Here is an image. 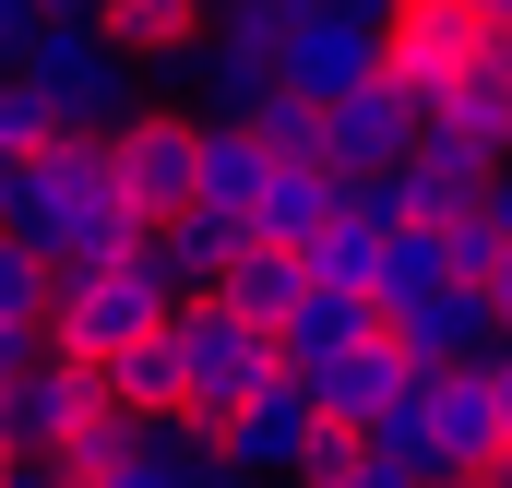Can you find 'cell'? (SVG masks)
I'll list each match as a JSON object with an SVG mask.
<instances>
[{
	"label": "cell",
	"instance_id": "cell-7",
	"mask_svg": "<svg viewBox=\"0 0 512 488\" xmlns=\"http://www.w3.org/2000/svg\"><path fill=\"white\" fill-rule=\"evenodd\" d=\"M382 24H393V0H298V12H286V84H298V96L370 84V72H382Z\"/></svg>",
	"mask_w": 512,
	"mask_h": 488
},
{
	"label": "cell",
	"instance_id": "cell-10",
	"mask_svg": "<svg viewBox=\"0 0 512 488\" xmlns=\"http://www.w3.org/2000/svg\"><path fill=\"white\" fill-rule=\"evenodd\" d=\"M108 155H120V179H131L143 215H167V203L203 191V120H179V108H131V120L108 131Z\"/></svg>",
	"mask_w": 512,
	"mask_h": 488
},
{
	"label": "cell",
	"instance_id": "cell-8",
	"mask_svg": "<svg viewBox=\"0 0 512 488\" xmlns=\"http://www.w3.org/2000/svg\"><path fill=\"white\" fill-rule=\"evenodd\" d=\"M382 334H393L417 369H477L489 346H501V310H489V286H477V274H441L429 298L382 310Z\"/></svg>",
	"mask_w": 512,
	"mask_h": 488
},
{
	"label": "cell",
	"instance_id": "cell-4",
	"mask_svg": "<svg viewBox=\"0 0 512 488\" xmlns=\"http://www.w3.org/2000/svg\"><path fill=\"white\" fill-rule=\"evenodd\" d=\"M167 358H179V405H191V417H227L262 369H274V322H251L227 286H179V310H167Z\"/></svg>",
	"mask_w": 512,
	"mask_h": 488
},
{
	"label": "cell",
	"instance_id": "cell-15",
	"mask_svg": "<svg viewBox=\"0 0 512 488\" xmlns=\"http://www.w3.org/2000/svg\"><path fill=\"white\" fill-rule=\"evenodd\" d=\"M203 24H215V0H108V36L143 72H191L203 60Z\"/></svg>",
	"mask_w": 512,
	"mask_h": 488
},
{
	"label": "cell",
	"instance_id": "cell-1",
	"mask_svg": "<svg viewBox=\"0 0 512 488\" xmlns=\"http://www.w3.org/2000/svg\"><path fill=\"white\" fill-rule=\"evenodd\" d=\"M0 227L48 250V274H84V262L131 250L155 215L131 203V179H120V155H108V131H48V143L12 167V191H0Z\"/></svg>",
	"mask_w": 512,
	"mask_h": 488
},
{
	"label": "cell",
	"instance_id": "cell-18",
	"mask_svg": "<svg viewBox=\"0 0 512 488\" xmlns=\"http://www.w3.org/2000/svg\"><path fill=\"white\" fill-rule=\"evenodd\" d=\"M108 405H179V358H167V322L155 334H131V346H108Z\"/></svg>",
	"mask_w": 512,
	"mask_h": 488
},
{
	"label": "cell",
	"instance_id": "cell-17",
	"mask_svg": "<svg viewBox=\"0 0 512 488\" xmlns=\"http://www.w3.org/2000/svg\"><path fill=\"white\" fill-rule=\"evenodd\" d=\"M262 167H274V143L251 120H203V203H227V215H251Z\"/></svg>",
	"mask_w": 512,
	"mask_h": 488
},
{
	"label": "cell",
	"instance_id": "cell-6",
	"mask_svg": "<svg viewBox=\"0 0 512 488\" xmlns=\"http://www.w3.org/2000/svg\"><path fill=\"white\" fill-rule=\"evenodd\" d=\"M489 48H501V24H489L477 0H393V24H382V72L417 96V108H429L453 72H477Z\"/></svg>",
	"mask_w": 512,
	"mask_h": 488
},
{
	"label": "cell",
	"instance_id": "cell-9",
	"mask_svg": "<svg viewBox=\"0 0 512 488\" xmlns=\"http://www.w3.org/2000/svg\"><path fill=\"white\" fill-rule=\"evenodd\" d=\"M429 441H441V477H512V429H501V393H489V358L429 369Z\"/></svg>",
	"mask_w": 512,
	"mask_h": 488
},
{
	"label": "cell",
	"instance_id": "cell-22",
	"mask_svg": "<svg viewBox=\"0 0 512 488\" xmlns=\"http://www.w3.org/2000/svg\"><path fill=\"white\" fill-rule=\"evenodd\" d=\"M24 36H36V0H0V60H12Z\"/></svg>",
	"mask_w": 512,
	"mask_h": 488
},
{
	"label": "cell",
	"instance_id": "cell-24",
	"mask_svg": "<svg viewBox=\"0 0 512 488\" xmlns=\"http://www.w3.org/2000/svg\"><path fill=\"white\" fill-rule=\"evenodd\" d=\"M0 477H24V453H12V441H0Z\"/></svg>",
	"mask_w": 512,
	"mask_h": 488
},
{
	"label": "cell",
	"instance_id": "cell-12",
	"mask_svg": "<svg viewBox=\"0 0 512 488\" xmlns=\"http://www.w3.org/2000/svg\"><path fill=\"white\" fill-rule=\"evenodd\" d=\"M346 215V167H322V155H274L262 167V191H251V239H322Z\"/></svg>",
	"mask_w": 512,
	"mask_h": 488
},
{
	"label": "cell",
	"instance_id": "cell-13",
	"mask_svg": "<svg viewBox=\"0 0 512 488\" xmlns=\"http://www.w3.org/2000/svg\"><path fill=\"white\" fill-rule=\"evenodd\" d=\"M417 131H453V143H477V155L501 167V155H512V60L489 48L477 72H453V84L417 108Z\"/></svg>",
	"mask_w": 512,
	"mask_h": 488
},
{
	"label": "cell",
	"instance_id": "cell-3",
	"mask_svg": "<svg viewBox=\"0 0 512 488\" xmlns=\"http://www.w3.org/2000/svg\"><path fill=\"white\" fill-rule=\"evenodd\" d=\"M179 310V274H167V250L131 239L108 250V262H84V274H60L48 286V346H72V358H108V346H131V334H155Z\"/></svg>",
	"mask_w": 512,
	"mask_h": 488
},
{
	"label": "cell",
	"instance_id": "cell-2",
	"mask_svg": "<svg viewBox=\"0 0 512 488\" xmlns=\"http://www.w3.org/2000/svg\"><path fill=\"white\" fill-rule=\"evenodd\" d=\"M12 72L48 96L60 131H120L143 108V60H131L108 24H84V12H36V36L12 48Z\"/></svg>",
	"mask_w": 512,
	"mask_h": 488
},
{
	"label": "cell",
	"instance_id": "cell-23",
	"mask_svg": "<svg viewBox=\"0 0 512 488\" xmlns=\"http://www.w3.org/2000/svg\"><path fill=\"white\" fill-rule=\"evenodd\" d=\"M489 310H501V334H512V250L489 262Z\"/></svg>",
	"mask_w": 512,
	"mask_h": 488
},
{
	"label": "cell",
	"instance_id": "cell-5",
	"mask_svg": "<svg viewBox=\"0 0 512 488\" xmlns=\"http://www.w3.org/2000/svg\"><path fill=\"white\" fill-rule=\"evenodd\" d=\"M310 441H322V405H310V381H298V369L274 358L251 393L215 417V477H298V465H310Z\"/></svg>",
	"mask_w": 512,
	"mask_h": 488
},
{
	"label": "cell",
	"instance_id": "cell-11",
	"mask_svg": "<svg viewBox=\"0 0 512 488\" xmlns=\"http://www.w3.org/2000/svg\"><path fill=\"white\" fill-rule=\"evenodd\" d=\"M417 143V96L393 84V72H370V84H346V96H322V167H393Z\"/></svg>",
	"mask_w": 512,
	"mask_h": 488
},
{
	"label": "cell",
	"instance_id": "cell-27",
	"mask_svg": "<svg viewBox=\"0 0 512 488\" xmlns=\"http://www.w3.org/2000/svg\"><path fill=\"white\" fill-rule=\"evenodd\" d=\"M0 72H12V60H0Z\"/></svg>",
	"mask_w": 512,
	"mask_h": 488
},
{
	"label": "cell",
	"instance_id": "cell-20",
	"mask_svg": "<svg viewBox=\"0 0 512 488\" xmlns=\"http://www.w3.org/2000/svg\"><path fill=\"white\" fill-rule=\"evenodd\" d=\"M36 346H48V322H12V310H0V381H12V369L36 358Z\"/></svg>",
	"mask_w": 512,
	"mask_h": 488
},
{
	"label": "cell",
	"instance_id": "cell-14",
	"mask_svg": "<svg viewBox=\"0 0 512 488\" xmlns=\"http://www.w3.org/2000/svg\"><path fill=\"white\" fill-rule=\"evenodd\" d=\"M143 239L167 250V274H179V286H215V274L239 262V239H251V215H227V203H203V191H191V203H167Z\"/></svg>",
	"mask_w": 512,
	"mask_h": 488
},
{
	"label": "cell",
	"instance_id": "cell-21",
	"mask_svg": "<svg viewBox=\"0 0 512 488\" xmlns=\"http://www.w3.org/2000/svg\"><path fill=\"white\" fill-rule=\"evenodd\" d=\"M477 215H489V227H501V250H512V155L489 167V191H477Z\"/></svg>",
	"mask_w": 512,
	"mask_h": 488
},
{
	"label": "cell",
	"instance_id": "cell-25",
	"mask_svg": "<svg viewBox=\"0 0 512 488\" xmlns=\"http://www.w3.org/2000/svg\"><path fill=\"white\" fill-rule=\"evenodd\" d=\"M477 12H489V24H512V0H477Z\"/></svg>",
	"mask_w": 512,
	"mask_h": 488
},
{
	"label": "cell",
	"instance_id": "cell-16",
	"mask_svg": "<svg viewBox=\"0 0 512 488\" xmlns=\"http://www.w3.org/2000/svg\"><path fill=\"white\" fill-rule=\"evenodd\" d=\"M215 286H227L251 322H286V310L310 298V250H298V239H239V262H227Z\"/></svg>",
	"mask_w": 512,
	"mask_h": 488
},
{
	"label": "cell",
	"instance_id": "cell-19",
	"mask_svg": "<svg viewBox=\"0 0 512 488\" xmlns=\"http://www.w3.org/2000/svg\"><path fill=\"white\" fill-rule=\"evenodd\" d=\"M48 286H60V274H48V250L0 227V310H12V322H48Z\"/></svg>",
	"mask_w": 512,
	"mask_h": 488
},
{
	"label": "cell",
	"instance_id": "cell-26",
	"mask_svg": "<svg viewBox=\"0 0 512 488\" xmlns=\"http://www.w3.org/2000/svg\"><path fill=\"white\" fill-rule=\"evenodd\" d=\"M501 60H512V24H501Z\"/></svg>",
	"mask_w": 512,
	"mask_h": 488
}]
</instances>
